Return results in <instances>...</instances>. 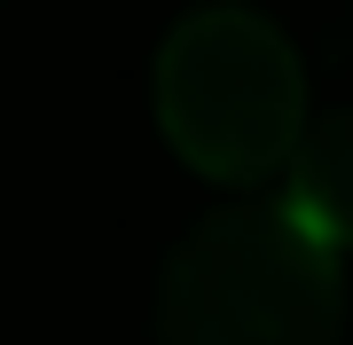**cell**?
Instances as JSON below:
<instances>
[{
    "label": "cell",
    "instance_id": "cell-2",
    "mask_svg": "<svg viewBox=\"0 0 353 345\" xmlns=\"http://www.w3.org/2000/svg\"><path fill=\"white\" fill-rule=\"evenodd\" d=\"M157 134L196 180L212 189H259L306 134V55L275 16L212 0L189 8L157 48L150 71Z\"/></svg>",
    "mask_w": 353,
    "mask_h": 345
},
{
    "label": "cell",
    "instance_id": "cell-1",
    "mask_svg": "<svg viewBox=\"0 0 353 345\" xmlns=\"http://www.w3.org/2000/svg\"><path fill=\"white\" fill-rule=\"evenodd\" d=\"M345 251L283 196L204 212L157 267V345H338Z\"/></svg>",
    "mask_w": 353,
    "mask_h": 345
},
{
    "label": "cell",
    "instance_id": "cell-4",
    "mask_svg": "<svg viewBox=\"0 0 353 345\" xmlns=\"http://www.w3.org/2000/svg\"><path fill=\"white\" fill-rule=\"evenodd\" d=\"M338 39H345V48H338V55H353V24H345V32H338Z\"/></svg>",
    "mask_w": 353,
    "mask_h": 345
},
{
    "label": "cell",
    "instance_id": "cell-3",
    "mask_svg": "<svg viewBox=\"0 0 353 345\" xmlns=\"http://www.w3.org/2000/svg\"><path fill=\"white\" fill-rule=\"evenodd\" d=\"M283 205L306 220L322 243H338V251H353V103L345 110H322L306 118L299 149L283 157Z\"/></svg>",
    "mask_w": 353,
    "mask_h": 345
}]
</instances>
